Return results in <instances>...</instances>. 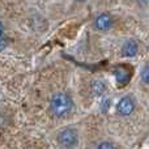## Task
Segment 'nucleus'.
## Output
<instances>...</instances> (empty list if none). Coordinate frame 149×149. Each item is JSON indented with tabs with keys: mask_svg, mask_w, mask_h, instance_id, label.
I'll return each instance as SVG.
<instances>
[{
	"mask_svg": "<svg viewBox=\"0 0 149 149\" xmlns=\"http://www.w3.org/2000/svg\"><path fill=\"white\" fill-rule=\"evenodd\" d=\"M72 109V100L65 93H58L51 100V111L56 116H64Z\"/></svg>",
	"mask_w": 149,
	"mask_h": 149,
	"instance_id": "nucleus-1",
	"label": "nucleus"
},
{
	"mask_svg": "<svg viewBox=\"0 0 149 149\" xmlns=\"http://www.w3.org/2000/svg\"><path fill=\"white\" fill-rule=\"evenodd\" d=\"M58 140L64 148H72L77 144V134L72 128H65L59 134Z\"/></svg>",
	"mask_w": 149,
	"mask_h": 149,
	"instance_id": "nucleus-2",
	"label": "nucleus"
},
{
	"mask_svg": "<svg viewBox=\"0 0 149 149\" xmlns=\"http://www.w3.org/2000/svg\"><path fill=\"white\" fill-rule=\"evenodd\" d=\"M114 74H115L116 82H118L119 86L126 85L130 81V79H131V71L126 65H116L114 68Z\"/></svg>",
	"mask_w": 149,
	"mask_h": 149,
	"instance_id": "nucleus-3",
	"label": "nucleus"
},
{
	"mask_svg": "<svg viewBox=\"0 0 149 149\" xmlns=\"http://www.w3.org/2000/svg\"><path fill=\"white\" fill-rule=\"evenodd\" d=\"M135 109V103H134V100H132L131 97H123L120 101H119L118 103V107H116V110H118V113L120 114V115H130V114L134 111Z\"/></svg>",
	"mask_w": 149,
	"mask_h": 149,
	"instance_id": "nucleus-4",
	"label": "nucleus"
},
{
	"mask_svg": "<svg viewBox=\"0 0 149 149\" xmlns=\"http://www.w3.org/2000/svg\"><path fill=\"white\" fill-rule=\"evenodd\" d=\"M111 17L107 15V13H102V15H100L97 17V20H95V26H97L100 30H107L111 26Z\"/></svg>",
	"mask_w": 149,
	"mask_h": 149,
	"instance_id": "nucleus-5",
	"label": "nucleus"
},
{
	"mask_svg": "<svg viewBox=\"0 0 149 149\" xmlns=\"http://www.w3.org/2000/svg\"><path fill=\"white\" fill-rule=\"evenodd\" d=\"M137 52V43L134 41V39H130L126 43L123 45V49H122V54L124 56H135Z\"/></svg>",
	"mask_w": 149,
	"mask_h": 149,
	"instance_id": "nucleus-6",
	"label": "nucleus"
},
{
	"mask_svg": "<svg viewBox=\"0 0 149 149\" xmlns=\"http://www.w3.org/2000/svg\"><path fill=\"white\" fill-rule=\"evenodd\" d=\"M92 92L94 95H102L106 92V85L102 81H94L92 84Z\"/></svg>",
	"mask_w": 149,
	"mask_h": 149,
	"instance_id": "nucleus-7",
	"label": "nucleus"
},
{
	"mask_svg": "<svg viewBox=\"0 0 149 149\" xmlns=\"http://www.w3.org/2000/svg\"><path fill=\"white\" fill-rule=\"evenodd\" d=\"M141 79L144 82H147V84L149 85V65H147V67L143 68L141 71Z\"/></svg>",
	"mask_w": 149,
	"mask_h": 149,
	"instance_id": "nucleus-8",
	"label": "nucleus"
},
{
	"mask_svg": "<svg viewBox=\"0 0 149 149\" xmlns=\"http://www.w3.org/2000/svg\"><path fill=\"white\" fill-rule=\"evenodd\" d=\"M97 149H115L111 143H101Z\"/></svg>",
	"mask_w": 149,
	"mask_h": 149,
	"instance_id": "nucleus-9",
	"label": "nucleus"
},
{
	"mask_svg": "<svg viewBox=\"0 0 149 149\" xmlns=\"http://www.w3.org/2000/svg\"><path fill=\"white\" fill-rule=\"evenodd\" d=\"M137 1H139L141 5H148L149 4V0H137Z\"/></svg>",
	"mask_w": 149,
	"mask_h": 149,
	"instance_id": "nucleus-10",
	"label": "nucleus"
},
{
	"mask_svg": "<svg viewBox=\"0 0 149 149\" xmlns=\"http://www.w3.org/2000/svg\"><path fill=\"white\" fill-rule=\"evenodd\" d=\"M79 1H82V0H79Z\"/></svg>",
	"mask_w": 149,
	"mask_h": 149,
	"instance_id": "nucleus-11",
	"label": "nucleus"
}]
</instances>
